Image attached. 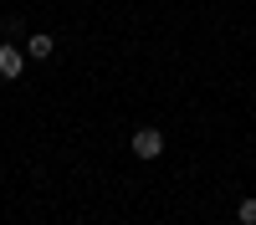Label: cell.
<instances>
[{"instance_id":"cell-1","label":"cell","mask_w":256,"mask_h":225,"mask_svg":"<svg viewBox=\"0 0 256 225\" xmlns=\"http://www.w3.org/2000/svg\"><path fill=\"white\" fill-rule=\"evenodd\" d=\"M164 154V133L159 128H138L134 133V159H159Z\"/></svg>"},{"instance_id":"cell-2","label":"cell","mask_w":256,"mask_h":225,"mask_svg":"<svg viewBox=\"0 0 256 225\" xmlns=\"http://www.w3.org/2000/svg\"><path fill=\"white\" fill-rule=\"evenodd\" d=\"M20 72H26V51L6 41V46H0V77H6V82H16Z\"/></svg>"},{"instance_id":"cell-3","label":"cell","mask_w":256,"mask_h":225,"mask_svg":"<svg viewBox=\"0 0 256 225\" xmlns=\"http://www.w3.org/2000/svg\"><path fill=\"white\" fill-rule=\"evenodd\" d=\"M52 51H56V46H52V36H46V31H36V36L26 41V56H36V61H52Z\"/></svg>"},{"instance_id":"cell-4","label":"cell","mask_w":256,"mask_h":225,"mask_svg":"<svg viewBox=\"0 0 256 225\" xmlns=\"http://www.w3.org/2000/svg\"><path fill=\"white\" fill-rule=\"evenodd\" d=\"M236 220H241V225H256V195H251V200H241V205H236Z\"/></svg>"}]
</instances>
